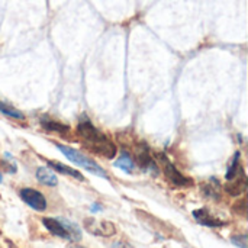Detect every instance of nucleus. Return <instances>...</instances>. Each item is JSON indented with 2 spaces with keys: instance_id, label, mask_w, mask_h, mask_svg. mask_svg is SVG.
Listing matches in <instances>:
<instances>
[{
  "instance_id": "0eeeda50",
  "label": "nucleus",
  "mask_w": 248,
  "mask_h": 248,
  "mask_svg": "<svg viewBox=\"0 0 248 248\" xmlns=\"http://www.w3.org/2000/svg\"><path fill=\"white\" fill-rule=\"evenodd\" d=\"M225 192L234 198L243 195L247 190V176L244 169L241 167V170L235 174V177H232L231 180H228V183L225 185Z\"/></svg>"
},
{
  "instance_id": "6ab92c4d",
  "label": "nucleus",
  "mask_w": 248,
  "mask_h": 248,
  "mask_svg": "<svg viewBox=\"0 0 248 248\" xmlns=\"http://www.w3.org/2000/svg\"><path fill=\"white\" fill-rule=\"evenodd\" d=\"M3 182V176H1V173H0V183Z\"/></svg>"
},
{
  "instance_id": "39448f33",
  "label": "nucleus",
  "mask_w": 248,
  "mask_h": 248,
  "mask_svg": "<svg viewBox=\"0 0 248 248\" xmlns=\"http://www.w3.org/2000/svg\"><path fill=\"white\" fill-rule=\"evenodd\" d=\"M19 196H20V199H22L28 206H31V208H32L33 211H36V212H44V211L46 209V206H48L45 196H44L41 192L35 190V189L25 187V189H22V190L19 192Z\"/></svg>"
},
{
  "instance_id": "9d476101",
  "label": "nucleus",
  "mask_w": 248,
  "mask_h": 248,
  "mask_svg": "<svg viewBox=\"0 0 248 248\" xmlns=\"http://www.w3.org/2000/svg\"><path fill=\"white\" fill-rule=\"evenodd\" d=\"M36 179L39 183H42L44 186H48V187H55L58 185L57 174L49 167H39L36 170Z\"/></svg>"
},
{
  "instance_id": "ddd939ff",
  "label": "nucleus",
  "mask_w": 248,
  "mask_h": 248,
  "mask_svg": "<svg viewBox=\"0 0 248 248\" xmlns=\"http://www.w3.org/2000/svg\"><path fill=\"white\" fill-rule=\"evenodd\" d=\"M41 125L46 131H55V132H60V134L70 131V128L67 125H62V124H60V122H57L54 119H41Z\"/></svg>"
},
{
  "instance_id": "f257e3e1",
  "label": "nucleus",
  "mask_w": 248,
  "mask_h": 248,
  "mask_svg": "<svg viewBox=\"0 0 248 248\" xmlns=\"http://www.w3.org/2000/svg\"><path fill=\"white\" fill-rule=\"evenodd\" d=\"M77 135L86 148L105 158L110 160L115 158V155L118 154L116 145L103 132H100L90 121H87V118L77 125Z\"/></svg>"
},
{
  "instance_id": "dca6fc26",
  "label": "nucleus",
  "mask_w": 248,
  "mask_h": 248,
  "mask_svg": "<svg viewBox=\"0 0 248 248\" xmlns=\"http://www.w3.org/2000/svg\"><path fill=\"white\" fill-rule=\"evenodd\" d=\"M241 170V166H240V153H235L228 170H227V174H225V179L227 180H231L232 177H235V174Z\"/></svg>"
},
{
  "instance_id": "f3484780",
  "label": "nucleus",
  "mask_w": 248,
  "mask_h": 248,
  "mask_svg": "<svg viewBox=\"0 0 248 248\" xmlns=\"http://www.w3.org/2000/svg\"><path fill=\"white\" fill-rule=\"evenodd\" d=\"M231 241L237 246V247L247 248V235L243 234V235H237V237H232Z\"/></svg>"
},
{
  "instance_id": "4468645a",
  "label": "nucleus",
  "mask_w": 248,
  "mask_h": 248,
  "mask_svg": "<svg viewBox=\"0 0 248 248\" xmlns=\"http://www.w3.org/2000/svg\"><path fill=\"white\" fill-rule=\"evenodd\" d=\"M203 190V195L208 198V199H215V201H219L221 199V192H219V183L215 182V186L212 183H208L202 187Z\"/></svg>"
},
{
  "instance_id": "423d86ee",
  "label": "nucleus",
  "mask_w": 248,
  "mask_h": 248,
  "mask_svg": "<svg viewBox=\"0 0 248 248\" xmlns=\"http://www.w3.org/2000/svg\"><path fill=\"white\" fill-rule=\"evenodd\" d=\"M135 158H137L138 166H140L144 171H150V173H154V174L158 173L157 163H155V160L153 158L151 151H150V148H148L145 144H141V145L135 150Z\"/></svg>"
},
{
  "instance_id": "aec40b11",
  "label": "nucleus",
  "mask_w": 248,
  "mask_h": 248,
  "mask_svg": "<svg viewBox=\"0 0 248 248\" xmlns=\"http://www.w3.org/2000/svg\"><path fill=\"white\" fill-rule=\"evenodd\" d=\"M73 248H83V247H73Z\"/></svg>"
},
{
  "instance_id": "f8f14e48",
  "label": "nucleus",
  "mask_w": 248,
  "mask_h": 248,
  "mask_svg": "<svg viewBox=\"0 0 248 248\" xmlns=\"http://www.w3.org/2000/svg\"><path fill=\"white\" fill-rule=\"evenodd\" d=\"M115 167L116 169H121L125 173H132V170L135 167V161L132 160V157L129 155V153L122 151L121 155H119V158L115 161Z\"/></svg>"
},
{
  "instance_id": "20e7f679",
  "label": "nucleus",
  "mask_w": 248,
  "mask_h": 248,
  "mask_svg": "<svg viewBox=\"0 0 248 248\" xmlns=\"http://www.w3.org/2000/svg\"><path fill=\"white\" fill-rule=\"evenodd\" d=\"M158 161H160V166L163 167L166 179L174 187H190L193 185V180L190 177H186L185 174H182L166 154H160L158 155Z\"/></svg>"
},
{
  "instance_id": "a211bd4d",
  "label": "nucleus",
  "mask_w": 248,
  "mask_h": 248,
  "mask_svg": "<svg viewBox=\"0 0 248 248\" xmlns=\"http://www.w3.org/2000/svg\"><path fill=\"white\" fill-rule=\"evenodd\" d=\"M102 211V206L100 205H97V203H93L92 205V212H100Z\"/></svg>"
},
{
  "instance_id": "2eb2a0df",
  "label": "nucleus",
  "mask_w": 248,
  "mask_h": 248,
  "mask_svg": "<svg viewBox=\"0 0 248 248\" xmlns=\"http://www.w3.org/2000/svg\"><path fill=\"white\" fill-rule=\"evenodd\" d=\"M0 113H3V115H6L9 118H13V119H20V121L25 118L20 110H17L16 108H12V106L6 105L3 102H0Z\"/></svg>"
},
{
  "instance_id": "6e6552de",
  "label": "nucleus",
  "mask_w": 248,
  "mask_h": 248,
  "mask_svg": "<svg viewBox=\"0 0 248 248\" xmlns=\"http://www.w3.org/2000/svg\"><path fill=\"white\" fill-rule=\"evenodd\" d=\"M84 225L87 228L89 232L94 234V235H100V237H112L116 232V228L112 222L108 221H94V219H86Z\"/></svg>"
},
{
  "instance_id": "9b49d317",
  "label": "nucleus",
  "mask_w": 248,
  "mask_h": 248,
  "mask_svg": "<svg viewBox=\"0 0 248 248\" xmlns=\"http://www.w3.org/2000/svg\"><path fill=\"white\" fill-rule=\"evenodd\" d=\"M48 166H49V169H52V170H55V171H58V173H61V174H65V176L74 177V179H77V180H80V182H83V180H84L83 174H81L80 171H77V170L71 169L70 166L61 164V163H58V161H48Z\"/></svg>"
},
{
  "instance_id": "f03ea898",
  "label": "nucleus",
  "mask_w": 248,
  "mask_h": 248,
  "mask_svg": "<svg viewBox=\"0 0 248 248\" xmlns=\"http://www.w3.org/2000/svg\"><path fill=\"white\" fill-rule=\"evenodd\" d=\"M55 147H57V150H60L64 154V157L67 160H70L76 166L84 169L86 171H89V173H92V174H94L97 177L108 179V173L105 171V169H102L94 160H92L86 154H83V153H80V151H77V150H74V148H71L68 145H64V144H55Z\"/></svg>"
},
{
  "instance_id": "7ed1b4c3",
  "label": "nucleus",
  "mask_w": 248,
  "mask_h": 248,
  "mask_svg": "<svg viewBox=\"0 0 248 248\" xmlns=\"http://www.w3.org/2000/svg\"><path fill=\"white\" fill-rule=\"evenodd\" d=\"M44 227L55 237L77 243L81 240V230L77 224L68 221V219H55V218H44L42 219Z\"/></svg>"
},
{
  "instance_id": "1a4fd4ad",
  "label": "nucleus",
  "mask_w": 248,
  "mask_h": 248,
  "mask_svg": "<svg viewBox=\"0 0 248 248\" xmlns=\"http://www.w3.org/2000/svg\"><path fill=\"white\" fill-rule=\"evenodd\" d=\"M193 217L195 219L201 224V225H205V227H211V228H219V227H224L227 225L225 221H221L218 218H215L206 208H202V209H198L193 212Z\"/></svg>"
}]
</instances>
